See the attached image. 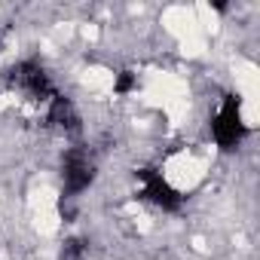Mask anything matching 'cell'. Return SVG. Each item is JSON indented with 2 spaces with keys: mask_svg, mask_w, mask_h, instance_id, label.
<instances>
[{
  "mask_svg": "<svg viewBox=\"0 0 260 260\" xmlns=\"http://www.w3.org/2000/svg\"><path fill=\"white\" fill-rule=\"evenodd\" d=\"M64 260H83V242L80 239H74V242L64 245Z\"/></svg>",
  "mask_w": 260,
  "mask_h": 260,
  "instance_id": "7",
  "label": "cell"
},
{
  "mask_svg": "<svg viewBox=\"0 0 260 260\" xmlns=\"http://www.w3.org/2000/svg\"><path fill=\"white\" fill-rule=\"evenodd\" d=\"M239 107H242L239 95H226V98H223V107H220V113H217V116H214V122H211L214 141H217L223 150H233V147H239V144H242V138H245V122H242V113H239Z\"/></svg>",
  "mask_w": 260,
  "mask_h": 260,
  "instance_id": "1",
  "label": "cell"
},
{
  "mask_svg": "<svg viewBox=\"0 0 260 260\" xmlns=\"http://www.w3.org/2000/svg\"><path fill=\"white\" fill-rule=\"evenodd\" d=\"M135 178L138 181H144V190H141V196L144 199H150L153 205H159V208H166V211H178L181 205H184V196L156 172V169H138L135 172Z\"/></svg>",
  "mask_w": 260,
  "mask_h": 260,
  "instance_id": "3",
  "label": "cell"
},
{
  "mask_svg": "<svg viewBox=\"0 0 260 260\" xmlns=\"http://www.w3.org/2000/svg\"><path fill=\"white\" fill-rule=\"evenodd\" d=\"M10 86L19 89V92H25V95H31L34 101H43V98H52L55 95L46 71L37 61H22L19 68H13L10 71Z\"/></svg>",
  "mask_w": 260,
  "mask_h": 260,
  "instance_id": "2",
  "label": "cell"
},
{
  "mask_svg": "<svg viewBox=\"0 0 260 260\" xmlns=\"http://www.w3.org/2000/svg\"><path fill=\"white\" fill-rule=\"evenodd\" d=\"M49 122L61 132H77L80 128V116L74 110V104L64 98V95H52V104H49Z\"/></svg>",
  "mask_w": 260,
  "mask_h": 260,
  "instance_id": "5",
  "label": "cell"
},
{
  "mask_svg": "<svg viewBox=\"0 0 260 260\" xmlns=\"http://www.w3.org/2000/svg\"><path fill=\"white\" fill-rule=\"evenodd\" d=\"M61 178H64V193L77 196V193H83L92 184L95 166H92V159L83 150H68L64 159H61Z\"/></svg>",
  "mask_w": 260,
  "mask_h": 260,
  "instance_id": "4",
  "label": "cell"
},
{
  "mask_svg": "<svg viewBox=\"0 0 260 260\" xmlns=\"http://www.w3.org/2000/svg\"><path fill=\"white\" fill-rule=\"evenodd\" d=\"M135 86H138L135 74H132V71H122V74L116 77V86H113V89H116V95H125V92H132Z\"/></svg>",
  "mask_w": 260,
  "mask_h": 260,
  "instance_id": "6",
  "label": "cell"
}]
</instances>
